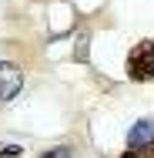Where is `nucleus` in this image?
I'll list each match as a JSON object with an SVG mask.
<instances>
[{
	"label": "nucleus",
	"instance_id": "3",
	"mask_svg": "<svg viewBox=\"0 0 154 158\" xmlns=\"http://www.w3.org/2000/svg\"><path fill=\"white\" fill-rule=\"evenodd\" d=\"M154 141V121L151 118H141L137 125L127 131V145L131 148H144V145H151Z\"/></svg>",
	"mask_w": 154,
	"mask_h": 158
},
{
	"label": "nucleus",
	"instance_id": "5",
	"mask_svg": "<svg viewBox=\"0 0 154 158\" xmlns=\"http://www.w3.org/2000/svg\"><path fill=\"white\" fill-rule=\"evenodd\" d=\"M20 152H24L20 145H7V148H0V158H17Z\"/></svg>",
	"mask_w": 154,
	"mask_h": 158
},
{
	"label": "nucleus",
	"instance_id": "2",
	"mask_svg": "<svg viewBox=\"0 0 154 158\" xmlns=\"http://www.w3.org/2000/svg\"><path fill=\"white\" fill-rule=\"evenodd\" d=\"M20 88H24V71L10 61H0V101L17 98Z\"/></svg>",
	"mask_w": 154,
	"mask_h": 158
},
{
	"label": "nucleus",
	"instance_id": "6",
	"mask_svg": "<svg viewBox=\"0 0 154 158\" xmlns=\"http://www.w3.org/2000/svg\"><path fill=\"white\" fill-rule=\"evenodd\" d=\"M40 158H70V148H50L47 155H40Z\"/></svg>",
	"mask_w": 154,
	"mask_h": 158
},
{
	"label": "nucleus",
	"instance_id": "4",
	"mask_svg": "<svg viewBox=\"0 0 154 158\" xmlns=\"http://www.w3.org/2000/svg\"><path fill=\"white\" fill-rule=\"evenodd\" d=\"M121 158H154V141L144 145V148H131V152H124Z\"/></svg>",
	"mask_w": 154,
	"mask_h": 158
},
{
	"label": "nucleus",
	"instance_id": "1",
	"mask_svg": "<svg viewBox=\"0 0 154 158\" xmlns=\"http://www.w3.org/2000/svg\"><path fill=\"white\" fill-rule=\"evenodd\" d=\"M127 74L134 81H154V40L134 44V51L127 54Z\"/></svg>",
	"mask_w": 154,
	"mask_h": 158
}]
</instances>
